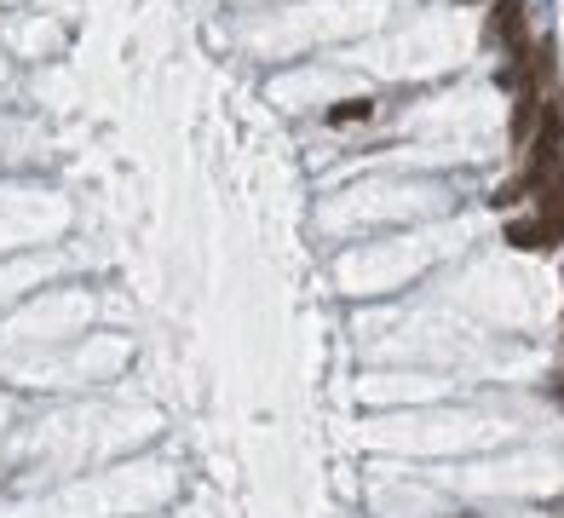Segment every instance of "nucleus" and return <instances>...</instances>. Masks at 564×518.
<instances>
[{"instance_id":"obj_1","label":"nucleus","mask_w":564,"mask_h":518,"mask_svg":"<svg viewBox=\"0 0 564 518\" xmlns=\"http://www.w3.org/2000/svg\"><path fill=\"white\" fill-rule=\"evenodd\" d=\"M564 104L553 98L547 110H541V127H536V150H530V167H524V179H513L518 190H541V179L564 162Z\"/></svg>"},{"instance_id":"obj_2","label":"nucleus","mask_w":564,"mask_h":518,"mask_svg":"<svg viewBox=\"0 0 564 518\" xmlns=\"http://www.w3.org/2000/svg\"><path fill=\"white\" fill-rule=\"evenodd\" d=\"M541 231H547L553 248L564 242V162H559V173L541 179Z\"/></svg>"},{"instance_id":"obj_3","label":"nucleus","mask_w":564,"mask_h":518,"mask_svg":"<svg viewBox=\"0 0 564 518\" xmlns=\"http://www.w3.org/2000/svg\"><path fill=\"white\" fill-rule=\"evenodd\" d=\"M495 35L513 52H524V0H495Z\"/></svg>"},{"instance_id":"obj_4","label":"nucleus","mask_w":564,"mask_h":518,"mask_svg":"<svg viewBox=\"0 0 564 518\" xmlns=\"http://www.w3.org/2000/svg\"><path fill=\"white\" fill-rule=\"evenodd\" d=\"M507 242H513V248H553L547 231H541V219H530V225H507Z\"/></svg>"},{"instance_id":"obj_5","label":"nucleus","mask_w":564,"mask_h":518,"mask_svg":"<svg viewBox=\"0 0 564 518\" xmlns=\"http://www.w3.org/2000/svg\"><path fill=\"white\" fill-rule=\"evenodd\" d=\"M369 110H375L369 98H346V104H334V110H329V121H334V127H346V121H363Z\"/></svg>"}]
</instances>
